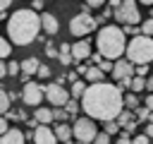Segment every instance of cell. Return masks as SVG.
I'll return each mask as SVG.
<instances>
[{
  "instance_id": "cell-29",
  "label": "cell",
  "mask_w": 153,
  "mask_h": 144,
  "mask_svg": "<svg viewBox=\"0 0 153 144\" xmlns=\"http://www.w3.org/2000/svg\"><path fill=\"white\" fill-rule=\"evenodd\" d=\"M65 110H67L69 115H76V110H79V103H76L74 98H69V101H67V106H65Z\"/></svg>"
},
{
  "instance_id": "cell-20",
  "label": "cell",
  "mask_w": 153,
  "mask_h": 144,
  "mask_svg": "<svg viewBox=\"0 0 153 144\" xmlns=\"http://www.w3.org/2000/svg\"><path fill=\"white\" fill-rule=\"evenodd\" d=\"M131 122H136V120H134V115H131V110H122V113H120V118H117V125L124 130V127H127V125H131Z\"/></svg>"
},
{
  "instance_id": "cell-34",
  "label": "cell",
  "mask_w": 153,
  "mask_h": 144,
  "mask_svg": "<svg viewBox=\"0 0 153 144\" xmlns=\"http://www.w3.org/2000/svg\"><path fill=\"white\" fill-rule=\"evenodd\" d=\"M36 74H38V77H41V79H45V77H50V67H48V65H41V67H38V72H36Z\"/></svg>"
},
{
  "instance_id": "cell-18",
  "label": "cell",
  "mask_w": 153,
  "mask_h": 144,
  "mask_svg": "<svg viewBox=\"0 0 153 144\" xmlns=\"http://www.w3.org/2000/svg\"><path fill=\"white\" fill-rule=\"evenodd\" d=\"M33 120H36L38 125H50L55 118H53V110H50V108H38V110L33 113Z\"/></svg>"
},
{
  "instance_id": "cell-14",
  "label": "cell",
  "mask_w": 153,
  "mask_h": 144,
  "mask_svg": "<svg viewBox=\"0 0 153 144\" xmlns=\"http://www.w3.org/2000/svg\"><path fill=\"white\" fill-rule=\"evenodd\" d=\"M19 65H22V77H24V84H26V82H29V77H31V74H36V72H38V67H41V62H38L36 58H26V60H22Z\"/></svg>"
},
{
  "instance_id": "cell-45",
  "label": "cell",
  "mask_w": 153,
  "mask_h": 144,
  "mask_svg": "<svg viewBox=\"0 0 153 144\" xmlns=\"http://www.w3.org/2000/svg\"><path fill=\"white\" fill-rule=\"evenodd\" d=\"M67 144H69V142H67Z\"/></svg>"
},
{
  "instance_id": "cell-13",
  "label": "cell",
  "mask_w": 153,
  "mask_h": 144,
  "mask_svg": "<svg viewBox=\"0 0 153 144\" xmlns=\"http://www.w3.org/2000/svg\"><path fill=\"white\" fill-rule=\"evenodd\" d=\"M41 29L45 31V34H57V29H60V22H57V17L55 14H50V12H43L41 14Z\"/></svg>"
},
{
  "instance_id": "cell-36",
  "label": "cell",
  "mask_w": 153,
  "mask_h": 144,
  "mask_svg": "<svg viewBox=\"0 0 153 144\" xmlns=\"http://www.w3.org/2000/svg\"><path fill=\"white\" fill-rule=\"evenodd\" d=\"M134 72H136V77H143V79H146V74H148V65H141V67H136Z\"/></svg>"
},
{
  "instance_id": "cell-5",
  "label": "cell",
  "mask_w": 153,
  "mask_h": 144,
  "mask_svg": "<svg viewBox=\"0 0 153 144\" xmlns=\"http://www.w3.org/2000/svg\"><path fill=\"white\" fill-rule=\"evenodd\" d=\"M72 137H74L79 144H91V142L98 137L96 120H91V118H76L74 125H72Z\"/></svg>"
},
{
  "instance_id": "cell-46",
  "label": "cell",
  "mask_w": 153,
  "mask_h": 144,
  "mask_svg": "<svg viewBox=\"0 0 153 144\" xmlns=\"http://www.w3.org/2000/svg\"><path fill=\"white\" fill-rule=\"evenodd\" d=\"M76 144H79V142H76Z\"/></svg>"
},
{
  "instance_id": "cell-21",
  "label": "cell",
  "mask_w": 153,
  "mask_h": 144,
  "mask_svg": "<svg viewBox=\"0 0 153 144\" xmlns=\"http://www.w3.org/2000/svg\"><path fill=\"white\" fill-rule=\"evenodd\" d=\"M84 91H86V84H84L81 79H76V82L72 84V91H69V96H74V98H81V96H84Z\"/></svg>"
},
{
  "instance_id": "cell-4",
  "label": "cell",
  "mask_w": 153,
  "mask_h": 144,
  "mask_svg": "<svg viewBox=\"0 0 153 144\" xmlns=\"http://www.w3.org/2000/svg\"><path fill=\"white\" fill-rule=\"evenodd\" d=\"M124 55H127V60H129L131 65H136V67L153 62V38H148V36H134V38L127 43Z\"/></svg>"
},
{
  "instance_id": "cell-11",
  "label": "cell",
  "mask_w": 153,
  "mask_h": 144,
  "mask_svg": "<svg viewBox=\"0 0 153 144\" xmlns=\"http://www.w3.org/2000/svg\"><path fill=\"white\" fill-rule=\"evenodd\" d=\"M112 77H115L117 82L134 77V65H131L129 60H117V62H115V67H112Z\"/></svg>"
},
{
  "instance_id": "cell-38",
  "label": "cell",
  "mask_w": 153,
  "mask_h": 144,
  "mask_svg": "<svg viewBox=\"0 0 153 144\" xmlns=\"http://www.w3.org/2000/svg\"><path fill=\"white\" fill-rule=\"evenodd\" d=\"M131 144H148V137H146V134H136V137L131 139Z\"/></svg>"
},
{
  "instance_id": "cell-42",
  "label": "cell",
  "mask_w": 153,
  "mask_h": 144,
  "mask_svg": "<svg viewBox=\"0 0 153 144\" xmlns=\"http://www.w3.org/2000/svg\"><path fill=\"white\" fill-rule=\"evenodd\" d=\"M7 7H10V0H0V12H7Z\"/></svg>"
},
{
  "instance_id": "cell-15",
  "label": "cell",
  "mask_w": 153,
  "mask_h": 144,
  "mask_svg": "<svg viewBox=\"0 0 153 144\" xmlns=\"http://www.w3.org/2000/svg\"><path fill=\"white\" fill-rule=\"evenodd\" d=\"M0 144H26V137H24V132L22 130H7L2 137H0Z\"/></svg>"
},
{
  "instance_id": "cell-12",
  "label": "cell",
  "mask_w": 153,
  "mask_h": 144,
  "mask_svg": "<svg viewBox=\"0 0 153 144\" xmlns=\"http://www.w3.org/2000/svg\"><path fill=\"white\" fill-rule=\"evenodd\" d=\"M72 58H74V60H86V58H91V43H88V38H79V41L72 46Z\"/></svg>"
},
{
  "instance_id": "cell-3",
  "label": "cell",
  "mask_w": 153,
  "mask_h": 144,
  "mask_svg": "<svg viewBox=\"0 0 153 144\" xmlns=\"http://www.w3.org/2000/svg\"><path fill=\"white\" fill-rule=\"evenodd\" d=\"M96 48H98V53H100L103 60L117 62V60L124 55V50H127V36L122 34L120 26L105 24V26L98 31V36H96Z\"/></svg>"
},
{
  "instance_id": "cell-41",
  "label": "cell",
  "mask_w": 153,
  "mask_h": 144,
  "mask_svg": "<svg viewBox=\"0 0 153 144\" xmlns=\"http://www.w3.org/2000/svg\"><path fill=\"white\" fill-rule=\"evenodd\" d=\"M5 74H7V62H5V60H0V79H2Z\"/></svg>"
},
{
  "instance_id": "cell-33",
  "label": "cell",
  "mask_w": 153,
  "mask_h": 144,
  "mask_svg": "<svg viewBox=\"0 0 153 144\" xmlns=\"http://www.w3.org/2000/svg\"><path fill=\"white\" fill-rule=\"evenodd\" d=\"M57 53H60V50H57L53 43H48V46H45V55H48V58H57Z\"/></svg>"
},
{
  "instance_id": "cell-43",
  "label": "cell",
  "mask_w": 153,
  "mask_h": 144,
  "mask_svg": "<svg viewBox=\"0 0 153 144\" xmlns=\"http://www.w3.org/2000/svg\"><path fill=\"white\" fill-rule=\"evenodd\" d=\"M146 137H148V139H151V137H153V125H151V122H148V125H146Z\"/></svg>"
},
{
  "instance_id": "cell-24",
  "label": "cell",
  "mask_w": 153,
  "mask_h": 144,
  "mask_svg": "<svg viewBox=\"0 0 153 144\" xmlns=\"http://www.w3.org/2000/svg\"><path fill=\"white\" fill-rule=\"evenodd\" d=\"M10 108V94L5 91V89H0V118H2V113Z\"/></svg>"
},
{
  "instance_id": "cell-26",
  "label": "cell",
  "mask_w": 153,
  "mask_h": 144,
  "mask_svg": "<svg viewBox=\"0 0 153 144\" xmlns=\"http://www.w3.org/2000/svg\"><path fill=\"white\" fill-rule=\"evenodd\" d=\"M141 36H148V38H153V19H146V22L141 24Z\"/></svg>"
},
{
  "instance_id": "cell-44",
  "label": "cell",
  "mask_w": 153,
  "mask_h": 144,
  "mask_svg": "<svg viewBox=\"0 0 153 144\" xmlns=\"http://www.w3.org/2000/svg\"><path fill=\"white\" fill-rule=\"evenodd\" d=\"M146 89H148V91H153V77H148V79H146Z\"/></svg>"
},
{
  "instance_id": "cell-35",
  "label": "cell",
  "mask_w": 153,
  "mask_h": 144,
  "mask_svg": "<svg viewBox=\"0 0 153 144\" xmlns=\"http://www.w3.org/2000/svg\"><path fill=\"white\" fill-rule=\"evenodd\" d=\"M136 115H139L141 120H148V118H151V110L143 106V108H136Z\"/></svg>"
},
{
  "instance_id": "cell-40",
  "label": "cell",
  "mask_w": 153,
  "mask_h": 144,
  "mask_svg": "<svg viewBox=\"0 0 153 144\" xmlns=\"http://www.w3.org/2000/svg\"><path fill=\"white\" fill-rule=\"evenodd\" d=\"M143 103H146V108H148V110H151V113H153V94H148V96H146V101H143Z\"/></svg>"
},
{
  "instance_id": "cell-2",
  "label": "cell",
  "mask_w": 153,
  "mask_h": 144,
  "mask_svg": "<svg viewBox=\"0 0 153 144\" xmlns=\"http://www.w3.org/2000/svg\"><path fill=\"white\" fill-rule=\"evenodd\" d=\"M38 31H41V14H36L29 7L17 10L7 19L10 43H14V46H29V43H33L38 38Z\"/></svg>"
},
{
  "instance_id": "cell-37",
  "label": "cell",
  "mask_w": 153,
  "mask_h": 144,
  "mask_svg": "<svg viewBox=\"0 0 153 144\" xmlns=\"http://www.w3.org/2000/svg\"><path fill=\"white\" fill-rule=\"evenodd\" d=\"M115 144H131V139H129V134H127V132H122V134L117 137V142H115Z\"/></svg>"
},
{
  "instance_id": "cell-25",
  "label": "cell",
  "mask_w": 153,
  "mask_h": 144,
  "mask_svg": "<svg viewBox=\"0 0 153 144\" xmlns=\"http://www.w3.org/2000/svg\"><path fill=\"white\" fill-rule=\"evenodd\" d=\"M124 108H139V98H136V94H127L124 96Z\"/></svg>"
},
{
  "instance_id": "cell-19",
  "label": "cell",
  "mask_w": 153,
  "mask_h": 144,
  "mask_svg": "<svg viewBox=\"0 0 153 144\" xmlns=\"http://www.w3.org/2000/svg\"><path fill=\"white\" fill-rule=\"evenodd\" d=\"M57 60L62 62V65H69L74 58H72V46L69 43H62L60 46V53H57Z\"/></svg>"
},
{
  "instance_id": "cell-1",
  "label": "cell",
  "mask_w": 153,
  "mask_h": 144,
  "mask_svg": "<svg viewBox=\"0 0 153 144\" xmlns=\"http://www.w3.org/2000/svg\"><path fill=\"white\" fill-rule=\"evenodd\" d=\"M81 110H86V118L91 120L112 122L124 110V96L117 84H91L81 96Z\"/></svg>"
},
{
  "instance_id": "cell-6",
  "label": "cell",
  "mask_w": 153,
  "mask_h": 144,
  "mask_svg": "<svg viewBox=\"0 0 153 144\" xmlns=\"http://www.w3.org/2000/svg\"><path fill=\"white\" fill-rule=\"evenodd\" d=\"M115 19L124 26H139L141 22V14H139V5L134 0H124L120 2V7L115 10Z\"/></svg>"
},
{
  "instance_id": "cell-27",
  "label": "cell",
  "mask_w": 153,
  "mask_h": 144,
  "mask_svg": "<svg viewBox=\"0 0 153 144\" xmlns=\"http://www.w3.org/2000/svg\"><path fill=\"white\" fill-rule=\"evenodd\" d=\"M105 134H115V132H122V127L117 125V120H112V122H105V130H103Z\"/></svg>"
},
{
  "instance_id": "cell-30",
  "label": "cell",
  "mask_w": 153,
  "mask_h": 144,
  "mask_svg": "<svg viewBox=\"0 0 153 144\" xmlns=\"http://www.w3.org/2000/svg\"><path fill=\"white\" fill-rule=\"evenodd\" d=\"M98 67H100V72H103V74H105V72H110V74H112L115 62H110V60H100V65H98Z\"/></svg>"
},
{
  "instance_id": "cell-28",
  "label": "cell",
  "mask_w": 153,
  "mask_h": 144,
  "mask_svg": "<svg viewBox=\"0 0 153 144\" xmlns=\"http://www.w3.org/2000/svg\"><path fill=\"white\" fill-rule=\"evenodd\" d=\"M67 115H69V113H67L65 108H55V110H53V118H55L57 122H65V120H67Z\"/></svg>"
},
{
  "instance_id": "cell-8",
  "label": "cell",
  "mask_w": 153,
  "mask_h": 144,
  "mask_svg": "<svg viewBox=\"0 0 153 144\" xmlns=\"http://www.w3.org/2000/svg\"><path fill=\"white\" fill-rule=\"evenodd\" d=\"M43 91H45L48 103L55 106V108H62V106H67V101H69V91H67L60 82H53V84L43 86Z\"/></svg>"
},
{
  "instance_id": "cell-22",
  "label": "cell",
  "mask_w": 153,
  "mask_h": 144,
  "mask_svg": "<svg viewBox=\"0 0 153 144\" xmlns=\"http://www.w3.org/2000/svg\"><path fill=\"white\" fill-rule=\"evenodd\" d=\"M146 89V79L143 77H131V94H136V91H143Z\"/></svg>"
},
{
  "instance_id": "cell-39",
  "label": "cell",
  "mask_w": 153,
  "mask_h": 144,
  "mask_svg": "<svg viewBox=\"0 0 153 144\" xmlns=\"http://www.w3.org/2000/svg\"><path fill=\"white\" fill-rule=\"evenodd\" d=\"M7 130H10V125H7V120H5V118H0V137H2V134H5Z\"/></svg>"
},
{
  "instance_id": "cell-9",
  "label": "cell",
  "mask_w": 153,
  "mask_h": 144,
  "mask_svg": "<svg viewBox=\"0 0 153 144\" xmlns=\"http://www.w3.org/2000/svg\"><path fill=\"white\" fill-rule=\"evenodd\" d=\"M43 98H45V91H43L41 84H36V82H26V84H24V89H22V101H24L26 106L41 108V101H43Z\"/></svg>"
},
{
  "instance_id": "cell-32",
  "label": "cell",
  "mask_w": 153,
  "mask_h": 144,
  "mask_svg": "<svg viewBox=\"0 0 153 144\" xmlns=\"http://www.w3.org/2000/svg\"><path fill=\"white\" fill-rule=\"evenodd\" d=\"M93 144H110V134H105V132H98V137L93 139Z\"/></svg>"
},
{
  "instance_id": "cell-23",
  "label": "cell",
  "mask_w": 153,
  "mask_h": 144,
  "mask_svg": "<svg viewBox=\"0 0 153 144\" xmlns=\"http://www.w3.org/2000/svg\"><path fill=\"white\" fill-rule=\"evenodd\" d=\"M10 53H12V46H10V41L0 36V60H5V58H10Z\"/></svg>"
},
{
  "instance_id": "cell-16",
  "label": "cell",
  "mask_w": 153,
  "mask_h": 144,
  "mask_svg": "<svg viewBox=\"0 0 153 144\" xmlns=\"http://www.w3.org/2000/svg\"><path fill=\"white\" fill-rule=\"evenodd\" d=\"M53 132H55L57 142H62V144H67V142L72 139V127H69L67 122H57V127H55Z\"/></svg>"
},
{
  "instance_id": "cell-31",
  "label": "cell",
  "mask_w": 153,
  "mask_h": 144,
  "mask_svg": "<svg viewBox=\"0 0 153 144\" xmlns=\"http://www.w3.org/2000/svg\"><path fill=\"white\" fill-rule=\"evenodd\" d=\"M19 70H22V65L14 62V60H10V65H7V74H19Z\"/></svg>"
},
{
  "instance_id": "cell-17",
  "label": "cell",
  "mask_w": 153,
  "mask_h": 144,
  "mask_svg": "<svg viewBox=\"0 0 153 144\" xmlns=\"http://www.w3.org/2000/svg\"><path fill=\"white\" fill-rule=\"evenodd\" d=\"M84 77H86V82H91V84H103V82H105V74H103L100 67H96V65H91Z\"/></svg>"
},
{
  "instance_id": "cell-7",
  "label": "cell",
  "mask_w": 153,
  "mask_h": 144,
  "mask_svg": "<svg viewBox=\"0 0 153 144\" xmlns=\"http://www.w3.org/2000/svg\"><path fill=\"white\" fill-rule=\"evenodd\" d=\"M96 24H98V22H96L93 14H88V12H79V14H74V17L69 19V34L84 38V36H88V34L96 29Z\"/></svg>"
},
{
  "instance_id": "cell-10",
  "label": "cell",
  "mask_w": 153,
  "mask_h": 144,
  "mask_svg": "<svg viewBox=\"0 0 153 144\" xmlns=\"http://www.w3.org/2000/svg\"><path fill=\"white\" fill-rule=\"evenodd\" d=\"M33 144H57V137L50 130V125H38L33 130Z\"/></svg>"
}]
</instances>
